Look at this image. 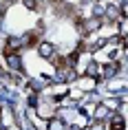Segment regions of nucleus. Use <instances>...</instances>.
<instances>
[{
    "label": "nucleus",
    "instance_id": "1",
    "mask_svg": "<svg viewBox=\"0 0 128 130\" xmlns=\"http://www.w3.org/2000/svg\"><path fill=\"white\" fill-rule=\"evenodd\" d=\"M40 53L44 55V57H51V53H53V46H51V44H42V46H40Z\"/></svg>",
    "mask_w": 128,
    "mask_h": 130
},
{
    "label": "nucleus",
    "instance_id": "2",
    "mask_svg": "<svg viewBox=\"0 0 128 130\" xmlns=\"http://www.w3.org/2000/svg\"><path fill=\"white\" fill-rule=\"evenodd\" d=\"M110 130H124V123H121V121H115V123H113V128H110Z\"/></svg>",
    "mask_w": 128,
    "mask_h": 130
}]
</instances>
